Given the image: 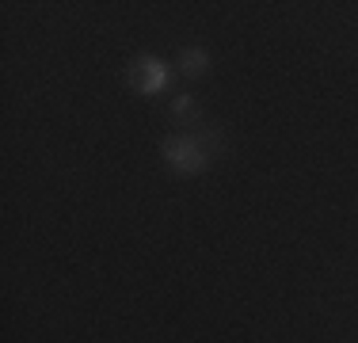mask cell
I'll return each instance as SVG.
<instances>
[{
	"label": "cell",
	"instance_id": "cell-4",
	"mask_svg": "<svg viewBox=\"0 0 358 343\" xmlns=\"http://www.w3.org/2000/svg\"><path fill=\"white\" fill-rule=\"evenodd\" d=\"M172 115L176 118H194V99L191 96H176L172 99Z\"/></svg>",
	"mask_w": 358,
	"mask_h": 343
},
{
	"label": "cell",
	"instance_id": "cell-1",
	"mask_svg": "<svg viewBox=\"0 0 358 343\" xmlns=\"http://www.w3.org/2000/svg\"><path fill=\"white\" fill-rule=\"evenodd\" d=\"M221 145V134L210 126L206 134H172L164 137L160 153H164V164L176 176H199L214 164V149Z\"/></svg>",
	"mask_w": 358,
	"mask_h": 343
},
{
	"label": "cell",
	"instance_id": "cell-2",
	"mask_svg": "<svg viewBox=\"0 0 358 343\" xmlns=\"http://www.w3.org/2000/svg\"><path fill=\"white\" fill-rule=\"evenodd\" d=\"M130 88L134 92H141V96H152V92H164L168 88V76H172V69H168L160 57H152V54H141V57H134L130 62Z\"/></svg>",
	"mask_w": 358,
	"mask_h": 343
},
{
	"label": "cell",
	"instance_id": "cell-3",
	"mask_svg": "<svg viewBox=\"0 0 358 343\" xmlns=\"http://www.w3.org/2000/svg\"><path fill=\"white\" fill-rule=\"evenodd\" d=\"M206 69H210V54L202 46H187L183 50V57H179V73H183V76H191V80H194V76H202Z\"/></svg>",
	"mask_w": 358,
	"mask_h": 343
}]
</instances>
